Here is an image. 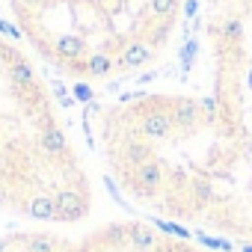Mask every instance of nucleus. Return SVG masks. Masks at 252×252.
I'll return each mask as SVG.
<instances>
[{"label":"nucleus","mask_w":252,"mask_h":252,"mask_svg":"<svg viewBox=\"0 0 252 252\" xmlns=\"http://www.w3.org/2000/svg\"><path fill=\"white\" fill-rule=\"evenodd\" d=\"M54 202H57V222H74V220H80L86 211H89V199H86V193H80V190H60L57 196H54Z\"/></svg>","instance_id":"nucleus-1"},{"label":"nucleus","mask_w":252,"mask_h":252,"mask_svg":"<svg viewBox=\"0 0 252 252\" xmlns=\"http://www.w3.org/2000/svg\"><path fill=\"white\" fill-rule=\"evenodd\" d=\"M140 131L149 143H163L166 137H172L175 125H172V116L166 110H149L140 122Z\"/></svg>","instance_id":"nucleus-2"},{"label":"nucleus","mask_w":252,"mask_h":252,"mask_svg":"<svg viewBox=\"0 0 252 252\" xmlns=\"http://www.w3.org/2000/svg\"><path fill=\"white\" fill-rule=\"evenodd\" d=\"M39 149H42L48 158H63V155H68V140H65V134H63V128H60L57 122L45 119V122L39 125Z\"/></svg>","instance_id":"nucleus-3"},{"label":"nucleus","mask_w":252,"mask_h":252,"mask_svg":"<svg viewBox=\"0 0 252 252\" xmlns=\"http://www.w3.org/2000/svg\"><path fill=\"white\" fill-rule=\"evenodd\" d=\"M6 77H9V86H12L15 95L36 92V86H39V83H36V71H33V65H30L27 60H21V57H15V60L9 63Z\"/></svg>","instance_id":"nucleus-4"},{"label":"nucleus","mask_w":252,"mask_h":252,"mask_svg":"<svg viewBox=\"0 0 252 252\" xmlns=\"http://www.w3.org/2000/svg\"><path fill=\"white\" fill-rule=\"evenodd\" d=\"M163 178H166V172L160 169V163H158V160H149V163H140V166H137V172H134V187H137L140 196H155V193L163 187Z\"/></svg>","instance_id":"nucleus-5"},{"label":"nucleus","mask_w":252,"mask_h":252,"mask_svg":"<svg viewBox=\"0 0 252 252\" xmlns=\"http://www.w3.org/2000/svg\"><path fill=\"white\" fill-rule=\"evenodd\" d=\"M169 116H172V125H175V128L193 131L196 125H199V119H202L199 101H193V98H172V101H169Z\"/></svg>","instance_id":"nucleus-6"},{"label":"nucleus","mask_w":252,"mask_h":252,"mask_svg":"<svg viewBox=\"0 0 252 252\" xmlns=\"http://www.w3.org/2000/svg\"><path fill=\"white\" fill-rule=\"evenodd\" d=\"M122 68H140V65H146V63H152V45H146V42H131L128 48L122 51Z\"/></svg>","instance_id":"nucleus-7"},{"label":"nucleus","mask_w":252,"mask_h":252,"mask_svg":"<svg viewBox=\"0 0 252 252\" xmlns=\"http://www.w3.org/2000/svg\"><path fill=\"white\" fill-rule=\"evenodd\" d=\"M54 51H57V57L60 60H83V54H86V42L80 39V36H60L57 42H54Z\"/></svg>","instance_id":"nucleus-8"},{"label":"nucleus","mask_w":252,"mask_h":252,"mask_svg":"<svg viewBox=\"0 0 252 252\" xmlns=\"http://www.w3.org/2000/svg\"><path fill=\"white\" fill-rule=\"evenodd\" d=\"M27 214H30L33 220L57 222V202H54V196H45V193L33 196V199H30V205H27Z\"/></svg>","instance_id":"nucleus-9"},{"label":"nucleus","mask_w":252,"mask_h":252,"mask_svg":"<svg viewBox=\"0 0 252 252\" xmlns=\"http://www.w3.org/2000/svg\"><path fill=\"white\" fill-rule=\"evenodd\" d=\"M128 240L134 243L137 252H152V249L158 246L155 231H152L149 225H143V222H128Z\"/></svg>","instance_id":"nucleus-10"},{"label":"nucleus","mask_w":252,"mask_h":252,"mask_svg":"<svg viewBox=\"0 0 252 252\" xmlns=\"http://www.w3.org/2000/svg\"><path fill=\"white\" fill-rule=\"evenodd\" d=\"M122 155H125V160H128L134 169H137L140 163L155 160V149H152V143H140V140H128V143H125V149H122Z\"/></svg>","instance_id":"nucleus-11"},{"label":"nucleus","mask_w":252,"mask_h":252,"mask_svg":"<svg viewBox=\"0 0 252 252\" xmlns=\"http://www.w3.org/2000/svg\"><path fill=\"white\" fill-rule=\"evenodd\" d=\"M110 71H113L110 54H89V57H86V74H89V77L101 80V77H107Z\"/></svg>","instance_id":"nucleus-12"},{"label":"nucleus","mask_w":252,"mask_h":252,"mask_svg":"<svg viewBox=\"0 0 252 252\" xmlns=\"http://www.w3.org/2000/svg\"><path fill=\"white\" fill-rule=\"evenodd\" d=\"M63 246V240L51 237V234H36L24 243V252H57Z\"/></svg>","instance_id":"nucleus-13"},{"label":"nucleus","mask_w":252,"mask_h":252,"mask_svg":"<svg viewBox=\"0 0 252 252\" xmlns=\"http://www.w3.org/2000/svg\"><path fill=\"white\" fill-rule=\"evenodd\" d=\"M181 0H149V9L155 12V18H172L178 12Z\"/></svg>","instance_id":"nucleus-14"},{"label":"nucleus","mask_w":252,"mask_h":252,"mask_svg":"<svg viewBox=\"0 0 252 252\" xmlns=\"http://www.w3.org/2000/svg\"><path fill=\"white\" fill-rule=\"evenodd\" d=\"M222 36H225V42H240L243 39V21L240 18H225L222 21Z\"/></svg>","instance_id":"nucleus-15"},{"label":"nucleus","mask_w":252,"mask_h":252,"mask_svg":"<svg viewBox=\"0 0 252 252\" xmlns=\"http://www.w3.org/2000/svg\"><path fill=\"white\" fill-rule=\"evenodd\" d=\"M104 237L113 243H125L128 240V225H110V228H104Z\"/></svg>","instance_id":"nucleus-16"},{"label":"nucleus","mask_w":252,"mask_h":252,"mask_svg":"<svg viewBox=\"0 0 252 252\" xmlns=\"http://www.w3.org/2000/svg\"><path fill=\"white\" fill-rule=\"evenodd\" d=\"M199 113H202L205 122H214V119H217V101H214V98H202V101H199Z\"/></svg>","instance_id":"nucleus-17"},{"label":"nucleus","mask_w":252,"mask_h":252,"mask_svg":"<svg viewBox=\"0 0 252 252\" xmlns=\"http://www.w3.org/2000/svg\"><path fill=\"white\" fill-rule=\"evenodd\" d=\"M74 95H77L80 101H89V98H92V89H89L86 83H74Z\"/></svg>","instance_id":"nucleus-18"},{"label":"nucleus","mask_w":252,"mask_h":252,"mask_svg":"<svg viewBox=\"0 0 252 252\" xmlns=\"http://www.w3.org/2000/svg\"><path fill=\"white\" fill-rule=\"evenodd\" d=\"M152 252H169V246H163V243H158V246H155Z\"/></svg>","instance_id":"nucleus-19"},{"label":"nucleus","mask_w":252,"mask_h":252,"mask_svg":"<svg viewBox=\"0 0 252 252\" xmlns=\"http://www.w3.org/2000/svg\"><path fill=\"white\" fill-rule=\"evenodd\" d=\"M57 252H77V249H74V246H60Z\"/></svg>","instance_id":"nucleus-20"},{"label":"nucleus","mask_w":252,"mask_h":252,"mask_svg":"<svg viewBox=\"0 0 252 252\" xmlns=\"http://www.w3.org/2000/svg\"><path fill=\"white\" fill-rule=\"evenodd\" d=\"M9 249V240H0V252H6Z\"/></svg>","instance_id":"nucleus-21"}]
</instances>
